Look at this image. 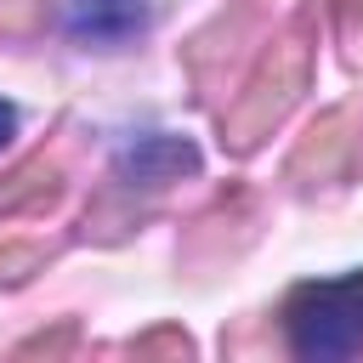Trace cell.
I'll use <instances>...</instances> for the list:
<instances>
[{"label": "cell", "mask_w": 363, "mask_h": 363, "mask_svg": "<svg viewBox=\"0 0 363 363\" xmlns=\"http://www.w3.org/2000/svg\"><path fill=\"white\" fill-rule=\"evenodd\" d=\"M11 130H17V108H11V102H0V147L11 142Z\"/></svg>", "instance_id": "13"}, {"label": "cell", "mask_w": 363, "mask_h": 363, "mask_svg": "<svg viewBox=\"0 0 363 363\" xmlns=\"http://www.w3.org/2000/svg\"><path fill=\"white\" fill-rule=\"evenodd\" d=\"M62 182H68L62 142L34 147L28 159H17V164L0 176V221H6V216H34V210H51V204L62 199Z\"/></svg>", "instance_id": "6"}, {"label": "cell", "mask_w": 363, "mask_h": 363, "mask_svg": "<svg viewBox=\"0 0 363 363\" xmlns=\"http://www.w3.org/2000/svg\"><path fill=\"white\" fill-rule=\"evenodd\" d=\"M335 28L346 45V62L363 68V0H335Z\"/></svg>", "instance_id": "11"}, {"label": "cell", "mask_w": 363, "mask_h": 363, "mask_svg": "<svg viewBox=\"0 0 363 363\" xmlns=\"http://www.w3.org/2000/svg\"><path fill=\"white\" fill-rule=\"evenodd\" d=\"M57 250L62 244H51V238H0V289H17V284H28L34 272H45L51 261H57Z\"/></svg>", "instance_id": "8"}, {"label": "cell", "mask_w": 363, "mask_h": 363, "mask_svg": "<svg viewBox=\"0 0 363 363\" xmlns=\"http://www.w3.org/2000/svg\"><path fill=\"white\" fill-rule=\"evenodd\" d=\"M312 62H318V6H295L289 23L261 45V57L244 74V85L233 91V102L221 108V147L238 153V159L267 147V136L306 96Z\"/></svg>", "instance_id": "1"}, {"label": "cell", "mask_w": 363, "mask_h": 363, "mask_svg": "<svg viewBox=\"0 0 363 363\" xmlns=\"http://www.w3.org/2000/svg\"><path fill=\"white\" fill-rule=\"evenodd\" d=\"M357 153H363V96L323 108L289 147L284 159V182L295 193H323L357 176Z\"/></svg>", "instance_id": "3"}, {"label": "cell", "mask_w": 363, "mask_h": 363, "mask_svg": "<svg viewBox=\"0 0 363 363\" xmlns=\"http://www.w3.org/2000/svg\"><path fill=\"white\" fill-rule=\"evenodd\" d=\"M130 357H193L199 346L176 329V323H159V329H147V335H136L130 346H125Z\"/></svg>", "instance_id": "10"}, {"label": "cell", "mask_w": 363, "mask_h": 363, "mask_svg": "<svg viewBox=\"0 0 363 363\" xmlns=\"http://www.w3.org/2000/svg\"><path fill=\"white\" fill-rule=\"evenodd\" d=\"M147 28V0H74L68 34L79 45H119Z\"/></svg>", "instance_id": "7"}, {"label": "cell", "mask_w": 363, "mask_h": 363, "mask_svg": "<svg viewBox=\"0 0 363 363\" xmlns=\"http://www.w3.org/2000/svg\"><path fill=\"white\" fill-rule=\"evenodd\" d=\"M284 335L295 357H312V363L357 357L363 352V272L295 284L284 301Z\"/></svg>", "instance_id": "2"}, {"label": "cell", "mask_w": 363, "mask_h": 363, "mask_svg": "<svg viewBox=\"0 0 363 363\" xmlns=\"http://www.w3.org/2000/svg\"><path fill=\"white\" fill-rule=\"evenodd\" d=\"M51 23V0H0V45L34 40Z\"/></svg>", "instance_id": "9"}, {"label": "cell", "mask_w": 363, "mask_h": 363, "mask_svg": "<svg viewBox=\"0 0 363 363\" xmlns=\"http://www.w3.org/2000/svg\"><path fill=\"white\" fill-rule=\"evenodd\" d=\"M182 176H199V147L187 136H170V130L136 136L130 147H119V159L108 170V182L125 187V193H136V199H159Z\"/></svg>", "instance_id": "4"}, {"label": "cell", "mask_w": 363, "mask_h": 363, "mask_svg": "<svg viewBox=\"0 0 363 363\" xmlns=\"http://www.w3.org/2000/svg\"><path fill=\"white\" fill-rule=\"evenodd\" d=\"M261 28V6L255 0H233L221 17H210L193 40H187V51H182V62H187V74H193V85H199V96H216V85H221V68L244 51V40Z\"/></svg>", "instance_id": "5"}, {"label": "cell", "mask_w": 363, "mask_h": 363, "mask_svg": "<svg viewBox=\"0 0 363 363\" xmlns=\"http://www.w3.org/2000/svg\"><path fill=\"white\" fill-rule=\"evenodd\" d=\"M74 340H79V329H74V318H62L51 335H45V329L28 335V340L17 346V357H62V352H74Z\"/></svg>", "instance_id": "12"}]
</instances>
